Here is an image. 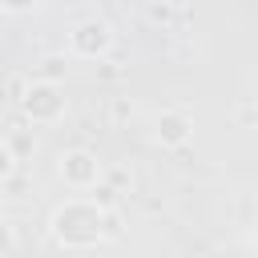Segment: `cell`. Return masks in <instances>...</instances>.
<instances>
[{
	"label": "cell",
	"mask_w": 258,
	"mask_h": 258,
	"mask_svg": "<svg viewBox=\"0 0 258 258\" xmlns=\"http://www.w3.org/2000/svg\"><path fill=\"white\" fill-rule=\"evenodd\" d=\"M101 222H105V214L97 206L73 198V202H64L52 214V238L60 246H69V250H85V246H97L101 242V234H105Z\"/></svg>",
	"instance_id": "cell-1"
},
{
	"label": "cell",
	"mask_w": 258,
	"mask_h": 258,
	"mask_svg": "<svg viewBox=\"0 0 258 258\" xmlns=\"http://www.w3.org/2000/svg\"><path fill=\"white\" fill-rule=\"evenodd\" d=\"M60 177H64L73 189H89V185H97L101 165H97L93 153H85V149H69V153L60 157Z\"/></svg>",
	"instance_id": "cell-2"
},
{
	"label": "cell",
	"mask_w": 258,
	"mask_h": 258,
	"mask_svg": "<svg viewBox=\"0 0 258 258\" xmlns=\"http://www.w3.org/2000/svg\"><path fill=\"white\" fill-rule=\"evenodd\" d=\"M185 133H189V121L185 117H161V125H157V137L165 141V145H177V141H185Z\"/></svg>",
	"instance_id": "cell-3"
},
{
	"label": "cell",
	"mask_w": 258,
	"mask_h": 258,
	"mask_svg": "<svg viewBox=\"0 0 258 258\" xmlns=\"http://www.w3.org/2000/svg\"><path fill=\"white\" fill-rule=\"evenodd\" d=\"M20 242H16V234H12V226L8 222H0V254H12Z\"/></svg>",
	"instance_id": "cell-4"
},
{
	"label": "cell",
	"mask_w": 258,
	"mask_h": 258,
	"mask_svg": "<svg viewBox=\"0 0 258 258\" xmlns=\"http://www.w3.org/2000/svg\"><path fill=\"white\" fill-rule=\"evenodd\" d=\"M8 173H12V153L0 145V177H8Z\"/></svg>",
	"instance_id": "cell-5"
},
{
	"label": "cell",
	"mask_w": 258,
	"mask_h": 258,
	"mask_svg": "<svg viewBox=\"0 0 258 258\" xmlns=\"http://www.w3.org/2000/svg\"><path fill=\"white\" fill-rule=\"evenodd\" d=\"M0 4H4V8H12V12H20V8H32L36 0H0Z\"/></svg>",
	"instance_id": "cell-6"
}]
</instances>
